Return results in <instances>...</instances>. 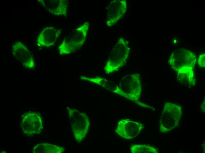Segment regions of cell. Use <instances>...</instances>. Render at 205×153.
Wrapping results in <instances>:
<instances>
[{"label": "cell", "instance_id": "cell-2", "mask_svg": "<svg viewBox=\"0 0 205 153\" xmlns=\"http://www.w3.org/2000/svg\"><path fill=\"white\" fill-rule=\"evenodd\" d=\"M88 26L89 23H85L66 37L58 48L60 54L71 53L81 46L85 41Z\"/></svg>", "mask_w": 205, "mask_h": 153}, {"label": "cell", "instance_id": "cell-1", "mask_svg": "<svg viewBox=\"0 0 205 153\" xmlns=\"http://www.w3.org/2000/svg\"><path fill=\"white\" fill-rule=\"evenodd\" d=\"M181 107L175 103L166 102L159 120L160 131L169 132L177 127L182 116Z\"/></svg>", "mask_w": 205, "mask_h": 153}, {"label": "cell", "instance_id": "cell-7", "mask_svg": "<svg viewBox=\"0 0 205 153\" xmlns=\"http://www.w3.org/2000/svg\"><path fill=\"white\" fill-rule=\"evenodd\" d=\"M14 57L23 66L28 69H32L34 66V57L32 52L22 43H15L12 49Z\"/></svg>", "mask_w": 205, "mask_h": 153}, {"label": "cell", "instance_id": "cell-4", "mask_svg": "<svg viewBox=\"0 0 205 153\" xmlns=\"http://www.w3.org/2000/svg\"><path fill=\"white\" fill-rule=\"evenodd\" d=\"M70 123L77 142L82 141L87 134L90 124L89 119L84 113L75 109L69 110Z\"/></svg>", "mask_w": 205, "mask_h": 153}, {"label": "cell", "instance_id": "cell-9", "mask_svg": "<svg viewBox=\"0 0 205 153\" xmlns=\"http://www.w3.org/2000/svg\"><path fill=\"white\" fill-rule=\"evenodd\" d=\"M61 33L60 30L53 26L44 28L39 34L37 39V44L39 47L47 48L53 46Z\"/></svg>", "mask_w": 205, "mask_h": 153}, {"label": "cell", "instance_id": "cell-10", "mask_svg": "<svg viewBox=\"0 0 205 153\" xmlns=\"http://www.w3.org/2000/svg\"><path fill=\"white\" fill-rule=\"evenodd\" d=\"M22 127L24 133L33 134L40 131L42 122L39 116L35 113L27 114L22 121Z\"/></svg>", "mask_w": 205, "mask_h": 153}, {"label": "cell", "instance_id": "cell-11", "mask_svg": "<svg viewBox=\"0 0 205 153\" xmlns=\"http://www.w3.org/2000/svg\"><path fill=\"white\" fill-rule=\"evenodd\" d=\"M194 68L192 67H185L177 71V79L179 83L189 86L195 85L196 80Z\"/></svg>", "mask_w": 205, "mask_h": 153}, {"label": "cell", "instance_id": "cell-13", "mask_svg": "<svg viewBox=\"0 0 205 153\" xmlns=\"http://www.w3.org/2000/svg\"><path fill=\"white\" fill-rule=\"evenodd\" d=\"M130 151L132 153H157L158 151L154 147L142 144H134L131 146Z\"/></svg>", "mask_w": 205, "mask_h": 153}, {"label": "cell", "instance_id": "cell-3", "mask_svg": "<svg viewBox=\"0 0 205 153\" xmlns=\"http://www.w3.org/2000/svg\"><path fill=\"white\" fill-rule=\"evenodd\" d=\"M141 88L137 74L127 75L122 79L115 93L136 102L140 97Z\"/></svg>", "mask_w": 205, "mask_h": 153}, {"label": "cell", "instance_id": "cell-8", "mask_svg": "<svg viewBox=\"0 0 205 153\" xmlns=\"http://www.w3.org/2000/svg\"><path fill=\"white\" fill-rule=\"evenodd\" d=\"M128 47L125 44L117 45V51L114 57L109 60L105 67L106 73H109L115 71L123 64L128 54Z\"/></svg>", "mask_w": 205, "mask_h": 153}, {"label": "cell", "instance_id": "cell-5", "mask_svg": "<svg viewBox=\"0 0 205 153\" xmlns=\"http://www.w3.org/2000/svg\"><path fill=\"white\" fill-rule=\"evenodd\" d=\"M196 56L192 52L184 49H177L173 52L168 61L172 68L176 71L185 67L194 68Z\"/></svg>", "mask_w": 205, "mask_h": 153}, {"label": "cell", "instance_id": "cell-16", "mask_svg": "<svg viewBox=\"0 0 205 153\" xmlns=\"http://www.w3.org/2000/svg\"><path fill=\"white\" fill-rule=\"evenodd\" d=\"M201 109H202V111L203 110V112H205V100H204L201 104Z\"/></svg>", "mask_w": 205, "mask_h": 153}, {"label": "cell", "instance_id": "cell-15", "mask_svg": "<svg viewBox=\"0 0 205 153\" xmlns=\"http://www.w3.org/2000/svg\"><path fill=\"white\" fill-rule=\"evenodd\" d=\"M198 63L199 66L202 67H205V54L203 53L200 55L198 59Z\"/></svg>", "mask_w": 205, "mask_h": 153}, {"label": "cell", "instance_id": "cell-14", "mask_svg": "<svg viewBox=\"0 0 205 153\" xmlns=\"http://www.w3.org/2000/svg\"><path fill=\"white\" fill-rule=\"evenodd\" d=\"M43 146L42 150H44V153H62L64 151V148L57 146L48 143H44L42 144Z\"/></svg>", "mask_w": 205, "mask_h": 153}, {"label": "cell", "instance_id": "cell-6", "mask_svg": "<svg viewBox=\"0 0 205 153\" xmlns=\"http://www.w3.org/2000/svg\"><path fill=\"white\" fill-rule=\"evenodd\" d=\"M143 127L141 123L128 119H123L118 122L115 131L122 137L130 139L137 137Z\"/></svg>", "mask_w": 205, "mask_h": 153}, {"label": "cell", "instance_id": "cell-12", "mask_svg": "<svg viewBox=\"0 0 205 153\" xmlns=\"http://www.w3.org/2000/svg\"><path fill=\"white\" fill-rule=\"evenodd\" d=\"M46 7L48 11L57 16L63 15L67 13V3L65 0H49Z\"/></svg>", "mask_w": 205, "mask_h": 153}]
</instances>
